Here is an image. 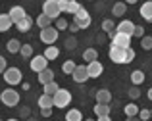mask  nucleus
I'll list each match as a JSON object with an SVG mask.
<instances>
[{"mask_svg":"<svg viewBox=\"0 0 152 121\" xmlns=\"http://www.w3.org/2000/svg\"><path fill=\"white\" fill-rule=\"evenodd\" d=\"M0 100H2L4 106L14 108V106L19 104V92L14 90V88H6V90H2V94H0Z\"/></svg>","mask_w":152,"mask_h":121,"instance_id":"7ed1b4c3","label":"nucleus"},{"mask_svg":"<svg viewBox=\"0 0 152 121\" xmlns=\"http://www.w3.org/2000/svg\"><path fill=\"white\" fill-rule=\"evenodd\" d=\"M71 77H73L75 83H85V81L89 79L87 66H75V69H73V73H71Z\"/></svg>","mask_w":152,"mask_h":121,"instance_id":"9b49d317","label":"nucleus"},{"mask_svg":"<svg viewBox=\"0 0 152 121\" xmlns=\"http://www.w3.org/2000/svg\"><path fill=\"white\" fill-rule=\"evenodd\" d=\"M54 21H56V29H58V31H62V29H67V25H69V23H67L66 21V17H58V19H54Z\"/></svg>","mask_w":152,"mask_h":121,"instance_id":"72a5a7b5","label":"nucleus"},{"mask_svg":"<svg viewBox=\"0 0 152 121\" xmlns=\"http://www.w3.org/2000/svg\"><path fill=\"white\" fill-rule=\"evenodd\" d=\"M125 12H127V4L125 2H115L114 8H112V14L114 15H125Z\"/></svg>","mask_w":152,"mask_h":121,"instance_id":"5701e85b","label":"nucleus"},{"mask_svg":"<svg viewBox=\"0 0 152 121\" xmlns=\"http://www.w3.org/2000/svg\"><path fill=\"white\" fill-rule=\"evenodd\" d=\"M102 71H104V67H102V63L98 62V60H96V62L87 63V73H89V79L91 77H100Z\"/></svg>","mask_w":152,"mask_h":121,"instance_id":"f8f14e48","label":"nucleus"},{"mask_svg":"<svg viewBox=\"0 0 152 121\" xmlns=\"http://www.w3.org/2000/svg\"><path fill=\"white\" fill-rule=\"evenodd\" d=\"M64 44H66L67 50H73V48L77 46V40H75L73 37H69V39H66V42H64Z\"/></svg>","mask_w":152,"mask_h":121,"instance_id":"58836bf2","label":"nucleus"},{"mask_svg":"<svg viewBox=\"0 0 152 121\" xmlns=\"http://www.w3.org/2000/svg\"><path fill=\"white\" fill-rule=\"evenodd\" d=\"M102 29L106 31L108 35H112V33L115 31V25H114V21H112V19H104V21H102Z\"/></svg>","mask_w":152,"mask_h":121,"instance_id":"c756f323","label":"nucleus"},{"mask_svg":"<svg viewBox=\"0 0 152 121\" xmlns=\"http://www.w3.org/2000/svg\"><path fill=\"white\" fill-rule=\"evenodd\" d=\"M39 106L41 108H54V100H52L50 94H42L39 98Z\"/></svg>","mask_w":152,"mask_h":121,"instance_id":"a878e982","label":"nucleus"},{"mask_svg":"<svg viewBox=\"0 0 152 121\" xmlns=\"http://www.w3.org/2000/svg\"><path fill=\"white\" fill-rule=\"evenodd\" d=\"M42 87H45V94H50V96H52V94H54V92L60 88L58 85L54 83V81H52V83H46V85H42Z\"/></svg>","mask_w":152,"mask_h":121,"instance_id":"2f4dec72","label":"nucleus"},{"mask_svg":"<svg viewBox=\"0 0 152 121\" xmlns=\"http://www.w3.org/2000/svg\"><path fill=\"white\" fill-rule=\"evenodd\" d=\"M73 69H75V62H71V60L64 62V66H62V71H64V73L71 75V73H73Z\"/></svg>","mask_w":152,"mask_h":121,"instance_id":"7c9ffc66","label":"nucleus"},{"mask_svg":"<svg viewBox=\"0 0 152 121\" xmlns=\"http://www.w3.org/2000/svg\"><path fill=\"white\" fill-rule=\"evenodd\" d=\"M8 121H19V119H14V117H12V119H8Z\"/></svg>","mask_w":152,"mask_h":121,"instance_id":"3c124183","label":"nucleus"},{"mask_svg":"<svg viewBox=\"0 0 152 121\" xmlns=\"http://www.w3.org/2000/svg\"><path fill=\"white\" fill-rule=\"evenodd\" d=\"M66 121H83V114L77 108H73V110H69L66 114Z\"/></svg>","mask_w":152,"mask_h":121,"instance_id":"412c9836","label":"nucleus"},{"mask_svg":"<svg viewBox=\"0 0 152 121\" xmlns=\"http://www.w3.org/2000/svg\"><path fill=\"white\" fill-rule=\"evenodd\" d=\"M0 121H2V119H0Z\"/></svg>","mask_w":152,"mask_h":121,"instance_id":"5fc2aeb1","label":"nucleus"},{"mask_svg":"<svg viewBox=\"0 0 152 121\" xmlns=\"http://www.w3.org/2000/svg\"><path fill=\"white\" fill-rule=\"evenodd\" d=\"M108 54H110V60L114 63H127V54H129V48H123V46H115V44H112Z\"/></svg>","mask_w":152,"mask_h":121,"instance_id":"f257e3e1","label":"nucleus"},{"mask_svg":"<svg viewBox=\"0 0 152 121\" xmlns=\"http://www.w3.org/2000/svg\"><path fill=\"white\" fill-rule=\"evenodd\" d=\"M27 121H37V119H35V117H31V119H27Z\"/></svg>","mask_w":152,"mask_h":121,"instance_id":"8fccbe9b","label":"nucleus"},{"mask_svg":"<svg viewBox=\"0 0 152 121\" xmlns=\"http://www.w3.org/2000/svg\"><path fill=\"white\" fill-rule=\"evenodd\" d=\"M21 115H29V108H21Z\"/></svg>","mask_w":152,"mask_h":121,"instance_id":"a18cd8bd","label":"nucleus"},{"mask_svg":"<svg viewBox=\"0 0 152 121\" xmlns=\"http://www.w3.org/2000/svg\"><path fill=\"white\" fill-rule=\"evenodd\" d=\"M67 27H69V31H71V33H75V31H79V27L75 25V23H71V25H67Z\"/></svg>","mask_w":152,"mask_h":121,"instance_id":"37998d69","label":"nucleus"},{"mask_svg":"<svg viewBox=\"0 0 152 121\" xmlns=\"http://www.w3.org/2000/svg\"><path fill=\"white\" fill-rule=\"evenodd\" d=\"M141 15L146 21H152V2H145L141 6Z\"/></svg>","mask_w":152,"mask_h":121,"instance_id":"aec40b11","label":"nucleus"},{"mask_svg":"<svg viewBox=\"0 0 152 121\" xmlns=\"http://www.w3.org/2000/svg\"><path fill=\"white\" fill-rule=\"evenodd\" d=\"M58 6L60 12H64V14H77L81 4H77L75 0H58Z\"/></svg>","mask_w":152,"mask_h":121,"instance_id":"6e6552de","label":"nucleus"},{"mask_svg":"<svg viewBox=\"0 0 152 121\" xmlns=\"http://www.w3.org/2000/svg\"><path fill=\"white\" fill-rule=\"evenodd\" d=\"M131 81H133V85H142L145 83V73H142L141 69H137V71H133V73H131Z\"/></svg>","mask_w":152,"mask_h":121,"instance_id":"cd10ccee","label":"nucleus"},{"mask_svg":"<svg viewBox=\"0 0 152 121\" xmlns=\"http://www.w3.org/2000/svg\"><path fill=\"white\" fill-rule=\"evenodd\" d=\"M6 48H8V52H10V54H18L19 48H21V42H19L18 39H12V40H8Z\"/></svg>","mask_w":152,"mask_h":121,"instance_id":"4be33fe9","label":"nucleus"},{"mask_svg":"<svg viewBox=\"0 0 152 121\" xmlns=\"http://www.w3.org/2000/svg\"><path fill=\"white\" fill-rule=\"evenodd\" d=\"M139 119H141V121H148L150 117H152V115H150V110H139Z\"/></svg>","mask_w":152,"mask_h":121,"instance_id":"4c0bfd02","label":"nucleus"},{"mask_svg":"<svg viewBox=\"0 0 152 121\" xmlns=\"http://www.w3.org/2000/svg\"><path fill=\"white\" fill-rule=\"evenodd\" d=\"M41 115L42 117H50L52 115V108H41Z\"/></svg>","mask_w":152,"mask_h":121,"instance_id":"ea45409f","label":"nucleus"},{"mask_svg":"<svg viewBox=\"0 0 152 121\" xmlns=\"http://www.w3.org/2000/svg\"><path fill=\"white\" fill-rule=\"evenodd\" d=\"M96 102L100 104H110L112 102V92L108 90V88H100V90H96Z\"/></svg>","mask_w":152,"mask_h":121,"instance_id":"2eb2a0df","label":"nucleus"},{"mask_svg":"<svg viewBox=\"0 0 152 121\" xmlns=\"http://www.w3.org/2000/svg\"><path fill=\"white\" fill-rule=\"evenodd\" d=\"M4 81H6L8 85L21 83V71H19L18 67H6V71H4Z\"/></svg>","mask_w":152,"mask_h":121,"instance_id":"0eeeda50","label":"nucleus"},{"mask_svg":"<svg viewBox=\"0 0 152 121\" xmlns=\"http://www.w3.org/2000/svg\"><path fill=\"white\" fill-rule=\"evenodd\" d=\"M133 29H135V23H131L129 19L121 21L118 27H115V31H118V33H125V35H129V37L133 35Z\"/></svg>","mask_w":152,"mask_h":121,"instance_id":"4468645a","label":"nucleus"},{"mask_svg":"<svg viewBox=\"0 0 152 121\" xmlns=\"http://www.w3.org/2000/svg\"><path fill=\"white\" fill-rule=\"evenodd\" d=\"M15 27H18V31H21V33H27V31H31V27H33V19H31L29 15H25L21 21L15 23Z\"/></svg>","mask_w":152,"mask_h":121,"instance_id":"dca6fc26","label":"nucleus"},{"mask_svg":"<svg viewBox=\"0 0 152 121\" xmlns=\"http://www.w3.org/2000/svg\"><path fill=\"white\" fill-rule=\"evenodd\" d=\"M125 121H141V119H139V117H137V115H133V117H127Z\"/></svg>","mask_w":152,"mask_h":121,"instance_id":"49530a36","label":"nucleus"},{"mask_svg":"<svg viewBox=\"0 0 152 121\" xmlns=\"http://www.w3.org/2000/svg\"><path fill=\"white\" fill-rule=\"evenodd\" d=\"M139 110H141V108H139L137 104H127L125 106V115L127 117H133V115L139 114Z\"/></svg>","mask_w":152,"mask_h":121,"instance_id":"c85d7f7f","label":"nucleus"},{"mask_svg":"<svg viewBox=\"0 0 152 121\" xmlns=\"http://www.w3.org/2000/svg\"><path fill=\"white\" fill-rule=\"evenodd\" d=\"M112 44L129 48L131 46V37H129V35H125V33H118V31H114V33H112Z\"/></svg>","mask_w":152,"mask_h":121,"instance_id":"1a4fd4ad","label":"nucleus"},{"mask_svg":"<svg viewBox=\"0 0 152 121\" xmlns=\"http://www.w3.org/2000/svg\"><path fill=\"white\" fill-rule=\"evenodd\" d=\"M127 94H129V98H131V100H137L139 96H141V90H139V87L135 85V87H131V88H129V92H127Z\"/></svg>","mask_w":152,"mask_h":121,"instance_id":"f704fd0d","label":"nucleus"},{"mask_svg":"<svg viewBox=\"0 0 152 121\" xmlns=\"http://www.w3.org/2000/svg\"><path fill=\"white\" fill-rule=\"evenodd\" d=\"M52 21H54V19H50L48 15H45V14H41V15L37 17V25L41 27V29H46V27H50Z\"/></svg>","mask_w":152,"mask_h":121,"instance_id":"b1692460","label":"nucleus"},{"mask_svg":"<svg viewBox=\"0 0 152 121\" xmlns=\"http://www.w3.org/2000/svg\"><path fill=\"white\" fill-rule=\"evenodd\" d=\"M73 23L79 27V29H87V27L91 25V15H89V12H87L83 6L79 8L77 14H73Z\"/></svg>","mask_w":152,"mask_h":121,"instance_id":"39448f33","label":"nucleus"},{"mask_svg":"<svg viewBox=\"0 0 152 121\" xmlns=\"http://www.w3.org/2000/svg\"><path fill=\"white\" fill-rule=\"evenodd\" d=\"M42 56H45L46 60H56L60 56V50L56 46H46V50H45V54H42Z\"/></svg>","mask_w":152,"mask_h":121,"instance_id":"bb28decb","label":"nucleus"},{"mask_svg":"<svg viewBox=\"0 0 152 121\" xmlns=\"http://www.w3.org/2000/svg\"><path fill=\"white\" fill-rule=\"evenodd\" d=\"M8 15H10V19H12V23H18V21H21L23 17H25V10H23L21 6H14L10 12H8Z\"/></svg>","mask_w":152,"mask_h":121,"instance_id":"ddd939ff","label":"nucleus"},{"mask_svg":"<svg viewBox=\"0 0 152 121\" xmlns=\"http://www.w3.org/2000/svg\"><path fill=\"white\" fill-rule=\"evenodd\" d=\"M135 60V50L133 48H129V54H127V63H131Z\"/></svg>","mask_w":152,"mask_h":121,"instance_id":"a19ab883","label":"nucleus"},{"mask_svg":"<svg viewBox=\"0 0 152 121\" xmlns=\"http://www.w3.org/2000/svg\"><path fill=\"white\" fill-rule=\"evenodd\" d=\"M131 37L142 39V37H145V27H141V25H135V29H133V35H131Z\"/></svg>","mask_w":152,"mask_h":121,"instance_id":"e433bc0d","label":"nucleus"},{"mask_svg":"<svg viewBox=\"0 0 152 121\" xmlns=\"http://www.w3.org/2000/svg\"><path fill=\"white\" fill-rule=\"evenodd\" d=\"M14 25L10 19V15L8 14H0V33H6V31H10V27Z\"/></svg>","mask_w":152,"mask_h":121,"instance_id":"a211bd4d","label":"nucleus"},{"mask_svg":"<svg viewBox=\"0 0 152 121\" xmlns=\"http://www.w3.org/2000/svg\"><path fill=\"white\" fill-rule=\"evenodd\" d=\"M52 100H54L56 108H66L67 104L71 102V92L67 88H58V90L52 94Z\"/></svg>","mask_w":152,"mask_h":121,"instance_id":"f03ea898","label":"nucleus"},{"mask_svg":"<svg viewBox=\"0 0 152 121\" xmlns=\"http://www.w3.org/2000/svg\"><path fill=\"white\" fill-rule=\"evenodd\" d=\"M83 121H94V119H83Z\"/></svg>","mask_w":152,"mask_h":121,"instance_id":"603ef678","label":"nucleus"},{"mask_svg":"<svg viewBox=\"0 0 152 121\" xmlns=\"http://www.w3.org/2000/svg\"><path fill=\"white\" fill-rule=\"evenodd\" d=\"M148 98L152 100V88H150V90H148Z\"/></svg>","mask_w":152,"mask_h":121,"instance_id":"09e8293b","label":"nucleus"},{"mask_svg":"<svg viewBox=\"0 0 152 121\" xmlns=\"http://www.w3.org/2000/svg\"><path fill=\"white\" fill-rule=\"evenodd\" d=\"M41 40L45 44H54L56 40H58V29H56L54 25H50V27H46V29H41Z\"/></svg>","mask_w":152,"mask_h":121,"instance_id":"423d86ee","label":"nucleus"},{"mask_svg":"<svg viewBox=\"0 0 152 121\" xmlns=\"http://www.w3.org/2000/svg\"><path fill=\"white\" fill-rule=\"evenodd\" d=\"M46 67H48V60H46L45 56H35V58L31 60V69L37 71V73H41Z\"/></svg>","mask_w":152,"mask_h":121,"instance_id":"9d476101","label":"nucleus"},{"mask_svg":"<svg viewBox=\"0 0 152 121\" xmlns=\"http://www.w3.org/2000/svg\"><path fill=\"white\" fill-rule=\"evenodd\" d=\"M6 67H8V66H6V60L0 56V73H4V71H6Z\"/></svg>","mask_w":152,"mask_h":121,"instance_id":"79ce46f5","label":"nucleus"},{"mask_svg":"<svg viewBox=\"0 0 152 121\" xmlns=\"http://www.w3.org/2000/svg\"><path fill=\"white\" fill-rule=\"evenodd\" d=\"M94 114H96V115H110V104L96 102V106H94Z\"/></svg>","mask_w":152,"mask_h":121,"instance_id":"393cba45","label":"nucleus"},{"mask_svg":"<svg viewBox=\"0 0 152 121\" xmlns=\"http://www.w3.org/2000/svg\"><path fill=\"white\" fill-rule=\"evenodd\" d=\"M141 46L145 50H152V37H142L141 39Z\"/></svg>","mask_w":152,"mask_h":121,"instance_id":"c9c22d12","label":"nucleus"},{"mask_svg":"<svg viewBox=\"0 0 152 121\" xmlns=\"http://www.w3.org/2000/svg\"><path fill=\"white\" fill-rule=\"evenodd\" d=\"M19 54H21L23 58H29V56L33 54V46H31V44H21V48H19Z\"/></svg>","mask_w":152,"mask_h":121,"instance_id":"473e14b6","label":"nucleus"},{"mask_svg":"<svg viewBox=\"0 0 152 121\" xmlns=\"http://www.w3.org/2000/svg\"><path fill=\"white\" fill-rule=\"evenodd\" d=\"M42 14L48 15L50 19H58L60 17V6H58V0H45L42 4Z\"/></svg>","mask_w":152,"mask_h":121,"instance_id":"20e7f679","label":"nucleus"},{"mask_svg":"<svg viewBox=\"0 0 152 121\" xmlns=\"http://www.w3.org/2000/svg\"><path fill=\"white\" fill-rule=\"evenodd\" d=\"M137 0H125V4H135Z\"/></svg>","mask_w":152,"mask_h":121,"instance_id":"de8ad7c7","label":"nucleus"},{"mask_svg":"<svg viewBox=\"0 0 152 121\" xmlns=\"http://www.w3.org/2000/svg\"><path fill=\"white\" fill-rule=\"evenodd\" d=\"M52 81H54V71L48 69V67H46V69H42L41 73H39V83H41V85L52 83Z\"/></svg>","mask_w":152,"mask_h":121,"instance_id":"f3484780","label":"nucleus"},{"mask_svg":"<svg viewBox=\"0 0 152 121\" xmlns=\"http://www.w3.org/2000/svg\"><path fill=\"white\" fill-rule=\"evenodd\" d=\"M150 115H152V110H150Z\"/></svg>","mask_w":152,"mask_h":121,"instance_id":"864d4df0","label":"nucleus"},{"mask_svg":"<svg viewBox=\"0 0 152 121\" xmlns=\"http://www.w3.org/2000/svg\"><path fill=\"white\" fill-rule=\"evenodd\" d=\"M83 60H85L87 63L96 62V60H98V50H96V48H87V50L83 52Z\"/></svg>","mask_w":152,"mask_h":121,"instance_id":"6ab92c4d","label":"nucleus"},{"mask_svg":"<svg viewBox=\"0 0 152 121\" xmlns=\"http://www.w3.org/2000/svg\"><path fill=\"white\" fill-rule=\"evenodd\" d=\"M96 121H110V115H98Z\"/></svg>","mask_w":152,"mask_h":121,"instance_id":"c03bdc74","label":"nucleus"}]
</instances>
